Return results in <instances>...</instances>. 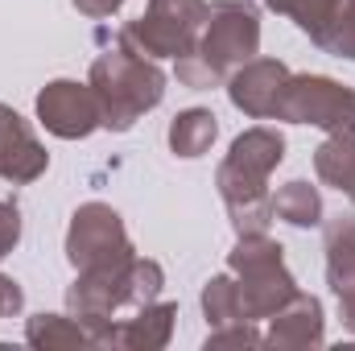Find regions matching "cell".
I'll list each match as a JSON object with an SVG mask.
<instances>
[{
    "label": "cell",
    "mask_w": 355,
    "mask_h": 351,
    "mask_svg": "<svg viewBox=\"0 0 355 351\" xmlns=\"http://www.w3.org/2000/svg\"><path fill=\"white\" fill-rule=\"evenodd\" d=\"M215 132H219L215 116L202 112V108H190V112H182L170 124V149H174L178 157H202L211 149Z\"/></svg>",
    "instance_id": "15"
},
{
    "label": "cell",
    "mask_w": 355,
    "mask_h": 351,
    "mask_svg": "<svg viewBox=\"0 0 355 351\" xmlns=\"http://www.w3.org/2000/svg\"><path fill=\"white\" fill-rule=\"evenodd\" d=\"M285 79H289L285 62L257 58V62H248V67H240V71L232 75L227 91H232V103H236L244 116H252V120H268L272 108H277V99H281Z\"/></svg>",
    "instance_id": "10"
},
{
    "label": "cell",
    "mask_w": 355,
    "mask_h": 351,
    "mask_svg": "<svg viewBox=\"0 0 355 351\" xmlns=\"http://www.w3.org/2000/svg\"><path fill=\"white\" fill-rule=\"evenodd\" d=\"M25 339L33 348H79V343H95L91 331L79 327V318H62V314H37V318H29Z\"/></svg>",
    "instance_id": "17"
},
{
    "label": "cell",
    "mask_w": 355,
    "mask_h": 351,
    "mask_svg": "<svg viewBox=\"0 0 355 351\" xmlns=\"http://www.w3.org/2000/svg\"><path fill=\"white\" fill-rule=\"evenodd\" d=\"M120 4H124V0H75V8L87 12V17H112Z\"/></svg>",
    "instance_id": "22"
},
{
    "label": "cell",
    "mask_w": 355,
    "mask_h": 351,
    "mask_svg": "<svg viewBox=\"0 0 355 351\" xmlns=\"http://www.w3.org/2000/svg\"><path fill=\"white\" fill-rule=\"evenodd\" d=\"M322 50H331V54H339V58H355V0H347L339 25H335L331 37L322 42Z\"/></svg>",
    "instance_id": "19"
},
{
    "label": "cell",
    "mask_w": 355,
    "mask_h": 351,
    "mask_svg": "<svg viewBox=\"0 0 355 351\" xmlns=\"http://www.w3.org/2000/svg\"><path fill=\"white\" fill-rule=\"evenodd\" d=\"M202 310H207V323L219 331V327H227V323H248V314H244V298H240V285L232 281V277H215V281H207V289H202Z\"/></svg>",
    "instance_id": "18"
},
{
    "label": "cell",
    "mask_w": 355,
    "mask_h": 351,
    "mask_svg": "<svg viewBox=\"0 0 355 351\" xmlns=\"http://www.w3.org/2000/svg\"><path fill=\"white\" fill-rule=\"evenodd\" d=\"M207 17H211L207 0H149L145 17L124 25L120 42L149 58H182L194 50Z\"/></svg>",
    "instance_id": "5"
},
{
    "label": "cell",
    "mask_w": 355,
    "mask_h": 351,
    "mask_svg": "<svg viewBox=\"0 0 355 351\" xmlns=\"http://www.w3.org/2000/svg\"><path fill=\"white\" fill-rule=\"evenodd\" d=\"M285 157V141L272 128H252L244 137H236L227 162L219 166V194L232 211V223L240 236L265 232L272 219V198H268L265 182Z\"/></svg>",
    "instance_id": "1"
},
{
    "label": "cell",
    "mask_w": 355,
    "mask_h": 351,
    "mask_svg": "<svg viewBox=\"0 0 355 351\" xmlns=\"http://www.w3.org/2000/svg\"><path fill=\"white\" fill-rule=\"evenodd\" d=\"M91 91L99 99V112H103V124L124 132L132 128L149 108L162 103V91H166V75L145 62V54H137L132 46H116L107 54L95 58L91 67Z\"/></svg>",
    "instance_id": "3"
},
{
    "label": "cell",
    "mask_w": 355,
    "mask_h": 351,
    "mask_svg": "<svg viewBox=\"0 0 355 351\" xmlns=\"http://www.w3.org/2000/svg\"><path fill=\"white\" fill-rule=\"evenodd\" d=\"M21 240V211L17 203H0V257H8Z\"/></svg>",
    "instance_id": "20"
},
{
    "label": "cell",
    "mask_w": 355,
    "mask_h": 351,
    "mask_svg": "<svg viewBox=\"0 0 355 351\" xmlns=\"http://www.w3.org/2000/svg\"><path fill=\"white\" fill-rule=\"evenodd\" d=\"M272 116L293 124H318L331 137H355V91L318 75H289Z\"/></svg>",
    "instance_id": "6"
},
{
    "label": "cell",
    "mask_w": 355,
    "mask_h": 351,
    "mask_svg": "<svg viewBox=\"0 0 355 351\" xmlns=\"http://www.w3.org/2000/svg\"><path fill=\"white\" fill-rule=\"evenodd\" d=\"M272 215L293 228H314L322 219V198L310 182H289L272 194Z\"/></svg>",
    "instance_id": "16"
},
{
    "label": "cell",
    "mask_w": 355,
    "mask_h": 351,
    "mask_svg": "<svg viewBox=\"0 0 355 351\" xmlns=\"http://www.w3.org/2000/svg\"><path fill=\"white\" fill-rule=\"evenodd\" d=\"M21 310V289H17V281H8L4 273H0V318H8V314H17Z\"/></svg>",
    "instance_id": "21"
},
{
    "label": "cell",
    "mask_w": 355,
    "mask_h": 351,
    "mask_svg": "<svg viewBox=\"0 0 355 351\" xmlns=\"http://www.w3.org/2000/svg\"><path fill=\"white\" fill-rule=\"evenodd\" d=\"M257 46H261L257 12L240 0H219V4H211V17L198 33L194 50L178 58V79L194 91L215 87L227 71L252 62Z\"/></svg>",
    "instance_id": "2"
},
{
    "label": "cell",
    "mask_w": 355,
    "mask_h": 351,
    "mask_svg": "<svg viewBox=\"0 0 355 351\" xmlns=\"http://www.w3.org/2000/svg\"><path fill=\"white\" fill-rule=\"evenodd\" d=\"M265 4L272 12L293 17L297 29H306L318 46L331 37V29L339 25V17H343V8H347V0H265Z\"/></svg>",
    "instance_id": "13"
},
{
    "label": "cell",
    "mask_w": 355,
    "mask_h": 351,
    "mask_svg": "<svg viewBox=\"0 0 355 351\" xmlns=\"http://www.w3.org/2000/svg\"><path fill=\"white\" fill-rule=\"evenodd\" d=\"M174 306H141V318H128L124 327H116L112 343L124 348H166L170 343V327H174Z\"/></svg>",
    "instance_id": "14"
},
{
    "label": "cell",
    "mask_w": 355,
    "mask_h": 351,
    "mask_svg": "<svg viewBox=\"0 0 355 351\" xmlns=\"http://www.w3.org/2000/svg\"><path fill=\"white\" fill-rule=\"evenodd\" d=\"M272 348H310L322 343V306L310 293H293L277 314H272V331H268Z\"/></svg>",
    "instance_id": "12"
},
{
    "label": "cell",
    "mask_w": 355,
    "mask_h": 351,
    "mask_svg": "<svg viewBox=\"0 0 355 351\" xmlns=\"http://www.w3.org/2000/svg\"><path fill=\"white\" fill-rule=\"evenodd\" d=\"M37 120L62 141H79V137H91L103 124V112H99V99H95L91 87L58 79L37 95Z\"/></svg>",
    "instance_id": "8"
},
{
    "label": "cell",
    "mask_w": 355,
    "mask_h": 351,
    "mask_svg": "<svg viewBox=\"0 0 355 351\" xmlns=\"http://www.w3.org/2000/svg\"><path fill=\"white\" fill-rule=\"evenodd\" d=\"M232 268L240 273V298H244L248 318H272L297 293V285L285 268V248L272 244L265 232L240 236V244L232 252Z\"/></svg>",
    "instance_id": "4"
},
{
    "label": "cell",
    "mask_w": 355,
    "mask_h": 351,
    "mask_svg": "<svg viewBox=\"0 0 355 351\" xmlns=\"http://www.w3.org/2000/svg\"><path fill=\"white\" fill-rule=\"evenodd\" d=\"M67 257L71 264L83 273L95 264H112V261H128L132 257V244L124 236V223L112 207L103 203H87L75 211V223L67 232Z\"/></svg>",
    "instance_id": "7"
},
{
    "label": "cell",
    "mask_w": 355,
    "mask_h": 351,
    "mask_svg": "<svg viewBox=\"0 0 355 351\" xmlns=\"http://www.w3.org/2000/svg\"><path fill=\"white\" fill-rule=\"evenodd\" d=\"M46 166H50V157L37 145L33 128L8 103H0V178L25 186V182L46 174Z\"/></svg>",
    "instance_id": "9"
},
{
    "label": "cell",
    "mask_w": 355,
    "mask_h": 351,
    "mask_svg": "<svg viewBox=\"0 0 355 351\" xmlns=\"http://www.w3.org/2000/svg\"><path fill=\"white\" fill-rule=\"evenodd\" d=\"M327 277H331V289L339 298L343 323L355 331V219L352 215H339L327 228Z\"/></svg>",
    "instance_id": "11"
}]
</instances>
